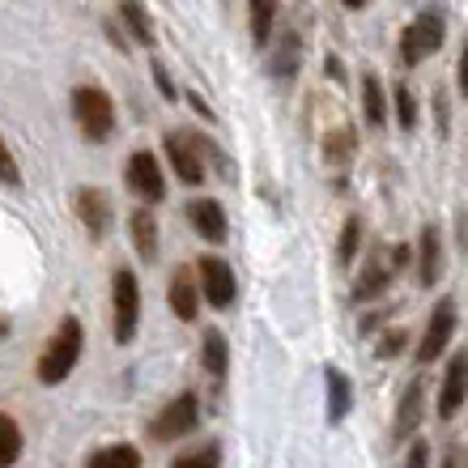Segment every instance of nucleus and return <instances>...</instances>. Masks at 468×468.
I'll use <instances>...</instances> for the list:
<instances>
[{
    "label": "nucleus",
    "mask_w": 468,
    "mask_h": 468,
    "mask_svg": "<svg viewBox=\"0 0 468 468\" xmlns=\"http://www.w3.org/2000/svg\"><path fill=\"white\" fill-rule=\"evenodd\" d=\"M171 311L179 315V320H197L200 311V290H197V272L192 269H175L171 277Z\"/></svg>",
    "instance_id": "nucleus-16"
},
{
    "label": "nucleus",
    "mask_w": 468,
    "mask_h": 468,
    "mask_svg": "<svg viewBox=\"0 0 468 468\" xmlns=\"http://www.w3.org/2000/svg\"><path fill=\"white\" fill-rule=\"evenodd\" d=\"M187 222L197 226L200 239H209V243H226V213H222L218 200H209V197L192 200V205H187Z\"/></svg>",
    "instance_id": "nucleus-15"
},
{
    "label": "nucleus",
    "mask_w": 468,
    "mask_h": 468,
    "mask_svg": "<svg viewBox=\"0 0 468 468\" xmlns=\"http://www.w3.org/2000/svg\"><path fill=\"white\" fill-rule=\"evenodd\" d=\"M171 468H222V447L218 443L192 447V452H184V456H175Z\"/></svg>",
    "instance_id": "nucleus-27"
},
{
    "label": "nucleus",
    "mask_w": 468,
    "mask_h": 468,
    "mask_svg": "<svg viewBox=\"0 0 468 468\" xmlns=\"http://www.w3.org/2000/svg\"><path fill=\"white\" fill-rule=\"evenodd\" d=\"M197 282H200V298L209 303L213 311H230L234 294H239V282H234V269L222 256H205L197 264Z\"/></svg>",
    "instance_id": "nucleus-8"
},
{
    "label": "nucleus",
    "mask_w": 468,
    "mask_h": 468,
    "mask_svg": "<svg viewBox=\"0 0 468 468\" xmlns=\"http://www.w3.org/2000/svg\"><path fill=\"white\" fill-rule=\"evenodd\" d=\"M128 230H133V247L141 260H158V222L149 209H136L128 218Z\"/></svg>",
    "instance_id": "nucleus-19"
},
{
    "label": "nucleus",
    "mask_w": 468,
    "mask_h": 468,
    "mask_svg": "<svg viewBox=\"0 0 468 468\" xmlns=\"http://www.w3.org/2000/svg\"><path fill=\"white\" fill-rule=\"evenodd\" d=\"M324 388H328V421H341L354 405V388H349L346 370L341 367H324Z\"/></svg>",
    "instance_id": "nucleus-18"
},
{
    "label": "nucleus",
    "mask_w": 468,
    "mask_h": 468,
    "mask_svg": "<svg viewBox=\"0 0 468 468\" xmlns=\"http://www.w3.org/2000/svg\"><path fill=\"white\" fill-rule=\"evenodd\" d=\"M123 184L133 192L136 200H145V205H162L166 200V175H162V162L149 154V149H136L128 166H123Z\"/></svg>",
    "instance_id": "nucleus-7"
},
{
    "label": "nucleus",
    "mask_w": 468,
    "mask_h": 468,
    "mask_svg": "<svg viewBox=\"0 0 468 468\" xmlns=\"http://www.w3.org/2000/svg\"><path fill=\"white\" fill-rule=\"evenodd\" d=\"M346 9H367V0H341Z\"/></svg>",
    "instance_id": "nucleus-37"
},
{
    "label": "nucleus",
    "mask_w": 468,
    "mask_h": 468,
    "mask_svg": "<svg viewBox=\"0 0 468 468\" xmlns=\"http://www.w3.org/2000/svg\"><path fill=\"white\" fill-rule=\"evenodd\" d=\"M434 107H439V136H447V94L443 90L434 94Z\"/></svg>",
    "instance_id": "nucleus-34"
},
{
    "label": "nucleus",
    "mask_w": 468,
    "mask_h": 468,
    "mask_svg": "<svg viewBox=\"0 0 468 468\" xmlns=\"http://www.w3.org/2000/svg\"><path fill=\"white\" fill-rule=\"evenodd\" d=\"M405 260H409V247H379V251H370L367 256V272L357 277L354 285V303H370V298H379L388 285H392L396 269H405Z\"/></svg>",
    "instance_id": "nucleus-5"
},
{
    "label": "nucleus",
    "mask_w": 468,
    "mask_h": 468,
    "mask_svg": "<svg viewBox=\"0 0 468 468\" xmlns=\"http://www.w3.org/2000/svg\"><path fill=\"white\" fill-rule=\"evenodd\" d=\"M439 277H443V239H439V226H421V234H418V285L431 290Z\"/></svg>",
    "instance_id": "nucleus-14"
},
{
    "label": "nucleus",
    "mask_w": 468,
    "mask_h": 468,
    "mask_svg": "<svg viewBox=\"0 0 468 468\" xmlns=\"http://www.w3.org/2000/svg\"><path fill=\"white\" fill-rule=\"evenodd\" d=\"M324 73L333 77V81H341V77H346V73H341V60H336V56H328V60H324Z\"/></svg>",
    "instance_id": "nucleus-35"
},
{
    "label": "nucleus",
    "mask_w": 468,
    "mask_h": 468,
    "mask_svg": "<svg viewBox=\"0 0 468 468\" xmlns=\"http://www.w3.org/2000/svg\"><path fill=\"white\" fill-rule=\"evenodd\" d=\"M5 336H9V324H5V320H0V341H5Z\"/></svg>",
    "instance_id": "nucleus-38"
},
{
    "label": "nucleus",
    "mask_w": 468,
    "mask_h": 468,
    "mask_svg": "<svg viewBox=\"0 0 468 468\" xmlns=\"http://www.w3.org/2000/svg\"><path fill=\"white\" fill-rule=\"evenodd\" d=\"M154 86L162 90V99H166V102L179 99V90H175V77L166 73V64H162V60H154Z\"/></svg>",
    "instance_id": "nucleus-31"
},
{
    "label": "nucleus",
    "mask_w": 468,
    "mask_h": 468,
    "mask_svg": "<svg viewBox=\"0 0 468 468\" xmlns=\"http://www.w3.org/2000/svg\"><path fill=\"white\" fill-rule=\"evenodd\" d=\"M200 362H205V370H209L213 392H222L226 370H230V349H226V336L218 333V328H209V333H205V346H200Z\"/></svg>",
    "instance_id": "nucleus-17"
},
{
    "label": "nucleus",
    "mask_w": 468,
    "mask_h": 468,
    "mask_svg": "<svg viewBox=\"0 0 468 468\" xmlns=\"http://www.w3.org/2000/svg\"><path fill=\"white\" fill-rule=\"evenodd\" d=\"M362 115H367L370 128H379L388 120V99H383V81L375 73L362 77Z\"/></svg>",
    "instance_id": "nucleus-21"
},
{
    "label": "nucleus",
    "mask_w": 468,
    "mask_h": 468,
    "mask_svg": "<svg viewBox=\"0 0 468 468\" xmlns=\"http://www.w3.org/2000/svg\"><path fill=\"white\" fill-rule=\"evenodd\" d=\"M120 17L123 26L133 30L136 43H145V48H154V22H149V13L136 5V0H120Z\"/></svg>",
    "instance_id": "nucleus-24"
},
{
    "label": "nucleus",
    "mask_w": 468,
    "mask_h": 468,
    "mask_svg": "<svg viewBox=\"0 0 468 468\" xmlns=\"http://www.w3.org/2000/svg\"><path fill=\"white\" fill-rule=\"evenodd\" d=\"M73 120H77V128H81V136L94 141V145L112 141V133H115V107L99 86L73 90Z\"/></svg>",
    "instance_id": "nucleus-2"
},
{
    "label": "nucleus",
    "mask_w": 468,
    "mask_h": 468,
    "mask_svg": "<svg viewBox=\"0 0 468 468\" xmlns=\"http://www.w3.org/2000/svg\"><path fill=\"white\" fill-rule=\"evenodd\" d=\"M439 468H464V447H460V443H447L443 464H439Z\"/></svg>",
    "instance_id": "nucleus-33"
},
{
    "label": "nucleus",
    "mask_w": 468,
    "mask_h": 468,
    "mask_svg": "<svg viewBox=\"0 0 468 468\" xmlns=\"http://www.w3.org/2000/svg\"><path fill=\"white\" fill-rule=\"evenodd\" d=\"M112 307H115V341L128 346L141 324V282L133 269H120L112 277Z\"/></svg>",
    "instance_id": "nucleus-6"
},
{
    "label": "nucleus",
    "mask_w": 468,
    "mask_h": 468,
    "mask_svg": "<svg viewBox=\"0 0 468 468\" xmlns=\"http://www.w3.org/2000/svg\"><path fill=\"white\" fill-rule=\"evenodd\" d=\"M73 209L94 239H107V230H112V200H107L102 187H77Z\"/></svg>",
    "instance_id": "nucleus-11"
},
{
    "label": "nucleus",
    "mask_w": 468,
    "mask_h": 468,
    "mask_svg": "<svg viewBox=\"0 0 468 468\" xmlns=\"http://www.w3.org/2000/svg\"><path fill=\"white\" fill-rule=\"evenodd\" d=\"M452 336H456V298H443V303L434 307L431 324H426V333H421V341H418V354H413L418 367H431L434 357L452 346Z\"/></svg>",
    "instance_id": "nucleus-9"
},
{
    "label": "nucleus",
    "mask_w": 468,
    "mask_h": 468,
    "mask_svg": "<svg viewBox=\"0 0 468 468\" xmlns=\"http://www.w3.org/2000/svg\"><path fill=\"white\" fill-rule=\"evenodd\" d=\"M22 426L9 418V413H0V468H13L22 460Z\"/></svg>",
    "instance_id": "nucleus-23"
},
{
    "label": "nucleus",
    "mask_w": 468,
    "mask_h": 468,
    "mask_svg": "<svg viewBox=\"0 0 468 468\" xmlns=\"http://www.w3.org/2000/svg\"><path fill=\"white\" fill-rule=\"evenodd\" d=\"M81 346H86V328H81V320L77 315H64L60 328L51 333V341L43 346V354H38V383H48V388H56V383H64L69 375H73L77 357H81Z\"/></svg>",
    "instance_id": "nucleus-1"
},
{
    "label": "nucleus",
    "mask_w": 468,
    "mask_h": 468,
    "mask_svg": "<svg viewBox=\"0 0 468 468\" xmlns=\"http://www.w3.org/2000/svg\"><path fill=\"white\" fill-rule=\"evenodd\" d=\"M187 102H192V112H200V115H205V120H213V112H209V107H205V99H200V94H187Z\"/></svg>",
    "instance_id": "nucleus-36"
},
{
    "label": "nucleus",
    "mask_w": 468,
    "mask_h": 468,
    "mask_svg": "<svg viewBox=\"0 0 468 468\" xmlns=\"http://www.w3.org/2000/svg\"><path fill=\"white\" fill-rule=\"evenodd\" d=\"M405 468H431V447L421 443V439H418V443H413V447H409V460H405Z\"/></svg>",
    "instance_id": "nucleus-32"
},
{
    "label": "nucleus",
    "mask_w": 468,
    "mask_h": 468,
    "mask_svg": "<svg viewBox=\"0 0 468 468\" xmlns=\"http://www.w3.org/2000/svg\"><path fill=\"white\" fill-rule=\"evenodd\" d=\"M197 426H200V396L179 392L171 405H162L158 418L149 421V439H154V443H175V439L197 434Z\"/></svg>",
    "instance_id": "nucleus-4"
},
{
    "label": "nucleus",
    "mask_w": 468,
    "mask_h": 468,
    "mask_svg": "<svg viewBox=\"0 0 468 468\" xmlns=\"http://www.w3.org/2000/svg\"><path fill=\"white\" fill-rule=\"evenodd\" d=\"M247 17H251V43L264 48L277 30V0H247Z\"/></svg>",
    "instance_id": "nucleus-20"
},
{
    "label": "nucleus",
    "mask_w": 468,
    "mask_h": 468,
    "mask_svg": "<svg viewBox=\"0 0 468 468\" xmlns=\"http://www.w3.org/2000/svg\"><path fill=\"white\" fill-rule=\"evenodd\" d=\"M392 112H396V123L400 128H418V102H413V90L409 86H396V94H392Z\"/></svg>",
    "instance_id": "nucleus-28"
},
{
    "label": "nucleus",
    "mask_w": 468,
    "mask_h": 468,
    "mask_svg": "<svg viewBox=\"0 0 468 468\" xmlns=\"http://www.w3.org/2000/svg\"><path fill=\"white\" fill-rule=\"evenodd\" d=\"M468 396V354L464 349H456L452 354V362H447V379H443V392H439V418L452 421L460 413V405H464Z\"/></svg>",
    "instance_id": "nucleus-12"
},
{
    "label": "nucleus",
    "mask_w": 468,
    "mask_h": 468,
    "mask_svg": "<svg viewBox=\"0 0 468 468\" xmlns=\"http://www.w3.org/2000/svg\"><path fill=\"white\" fill-rule=\"evenodd\" d=\"M298 51H303V43H298V30H285L282 43H277V51H272V77H294Z\"/></svg>",
    "instance_id": "nucleus-25"
},
{
    "label": "nucleus",
    "mask_w": 468,
    "mask_h": 468,
    "mask_svg": "<svg viewBox=\"0 0 468 468\" xmlns=\"http://www.w3.org/2000/svg\"><path fill=\"white\" fill-rule=\"evenodd\" d=\"M0 184H9V187L22 184V171H17V162H13L9 145H5V136H0Z\"/></svg>",
    "instance_id": "nucleus-30"
},
{
    "label": "nucleus",
    "mask_w": 468,
    "mask_h": 468,
    "mask_svg": "<svg viewBox=\"0 0 468 468\" xmlns=\"http://www.w3.org/2000/svg\"><path fill=\"white\" fill-rule=\"evenodd\" d=\"M405 328H388V333H383V341L379 346H375V354L379 357H396V354H405Z\"/></svg>",
    "instance_id": "nucleus-29"
},
{
    "label": "nucleus",
    "mask_w": 468,
    "mask_h": 468,
    "mask_svg": "<svg viewBox=\"0 0 468 468\" xmlns=\"http://www.w3.org/2000/svg\"><path fill=\"white\" fill-rule=\"evenodd\" d=\"M357 247H362V218H346V226H341V243H336V264H341V269L354 264Z\"/></svg>",
    "instance_id": "nucleus-26"
},
{
    "label": "nucleus",
    "mask_w": 468,
    "mask_h": 468,
    "mask_svg": "<svg viewBox=\"0 0 468 468\" xmlns=\"http://www.w3.org/2000/svg\"><path fill=\"white\" fill-rule=\"evenodd\" d=\"M166 158H171L175 175L184 179V184H200L205 179V149L192 133H171L166 136Z\"/></svg>",
    "instance_id": "nucleus-10"
},
{
    "label": "nucleus",
    "mask_w": 468,
    "mask_h": 468,
    "mask_svg": "<svg viewBox=\"0 0 468 468\" xmlns=\"http://www.w3.org/2000/svg\"><path fill=\"white\" fill-rule=\"evenodd\" d=\"M443 38H447V22H443V13H418L413 22L405 26V35H400V64L405 69H418L426 56H434V51L443 48Z\"/></svg>",
    "instance_id": "nucleus-3"
},
{
    "label": "nucleus",
    "mask_w": 468,
    "mask_h": 468,
    "mask_svg": "<svg viewBox=\"0 0 468 468\" xmlns=\"http://www.w3.org/2000/svg\"><path fill=\"white\" fill-rule=\"evenodd\" d=\"M421 418H426V379L418 375V379L405 388V396H400V409H396V426H392L396 443H400V439H413Z\"/></svg>",
    "instance_id": "nucleus-13"
},
{
    "label": "nucleus",
    "mask_w": 468,
    "mask_h": 468,
    "mask_svg": "<svg viewBox=\"0 0 468 468\" xmlns=\"http://www.w3.org/2000/svg\"><path fill=\"white\" fill-rule=\"evenodd\" d=\"M86 468H141V452H136V447H128V443L99 447V452L86 460Z\"/></svg>",
    "instance_id": "nucleus-22"
}]
</instances>
